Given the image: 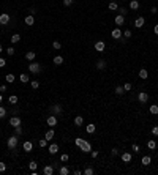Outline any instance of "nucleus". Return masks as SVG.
<instances>
[{
    "mask_svg": "<svg viewBox=\"0 0 158 175\" xmlns=\"http://www.w3.org/2000/svg\"><path fill=\"white\" fill-rule=\"evenodd\" d=\"M17 142H19V136L13 134V136H10V137L6 139V147H8L11 151H14V150L17 148Z\"/></svg>",
    "mask_w": 158,
    "mask_h": 175,
    "instance_id": "obj_2",
    "label": "nucleus"
},
{
    "mask_svg": "<svg viewBox=\"0 0 158 175\" xmlns=\"http://www.w3.org/2000/svg\"><path fill=\"white\" fill-rule=\"evenodd\" d=\"M62 63H63V57H62V55H55V57H54V65H55V66H60Z\"/></svg>",
    "mask_w": 158,
    "mask_h": 175,
    "instance_id": "obj_19",
    "label": "nucleus"
},
{
    "mask_svg": "<svg viewBox=\"0 0 158 175\" xmlns=\"http://www.w3.org/2000/svg\"><path fill=\"white\" fill-rule=\"evenodd\" d=\"M111 2H115V0H111Z\"/></svg>",
    "mask_w": 158,
    "mask_h": 175,
    "instance_id": "obj_63",
    "label": "nucleus"
},
{
    "mask_svg": "<svg viewBox=\"0 0 158 175\" xmlns=\"http://www.w3.org/2000/svg\"><path fill=\"white\" fill-rule=\"evenodd\" d=\"M150 11H152V13H153V14H155V13H156V11H158V10H156V6H152V10H150Z\"/></svg>",
    "mask_w": 158,
    "mask_h": 175,
    "instance_id": "obj_59",
    "label": "nucleus"
},
{
    "mask_svg": "<svg viewBox=\"0 0 158 175\" xmlns=\"http://www.w3.org/2000/svg\"><path fill=\"white\" fill-rule=\"evenodd\" d=\"M46 123H48V126H55L57 125V115H49L48 118H46Z\"/></svg>",
    "mask_w": 158,
    "mask_h": 175,
    "instance_id": "obj_7",
    "label": "nucleus"
},
{
    "mask_svg": "<svg viewBox=\"0 0 158 175\" xmlns=\"http://www.w3.org/2000/svg\"><path fill=\"white\" fill-rule=\"evenodd\" d=\"M48 150H49L51 155H57V153H58V145H57V144H51Z\"/></svg>",
    "mask_w": 158,
    "mask_h": 175,
    "instance_id": "obj_18",
    "label": "nucleus"
},
{
    "mask_svg": "<svg viewBox=\"0 0 158 175\" xmlns=\"http://www.w3.org/2000/svg\"><path fill=\"white\" fill-rule=\"evenodd\" d=\"M137 101H139L141 104H144V103H147V101H149V95H147L146 92H141L139 95H137Z\"/></svg>",
    "mask_w": 158,
    "mask_h": 175,
    "instance_id": "obj_9",
    "label": "nucleus"
},
{
    "mask_svg": "<svg viewBox=\"0 0 158 175\" xmlns=\"http://www.w3.org/2000/svg\"><path fill=\"white\" fill-rule=\"evenodd\" d=\"M10 14L8 13H2V14H0V24H2V25H6L8 22H10Z\"/></svg>",
    "mask_w": 158,
    "mask_h": 175,
    "instance_id": "obj_6",
    "label": "nucleus"
},
{
    "mask_svg": "<svg viewBox=\"0 0 158 175\" xmlns=\"http://www.w3.org/2000/svg\"><path fill=\"white\" fill-rule=\"evenodd\" d=\"M21 123H22V122H21V118H19L17 115H13L11 118H10V125H11L13 128H16V126H21Z\"/></svg>",
    "mask_w": 158,
    "mask_h": 175,
    "instance_id": "obj_5",
    "label": "nucleus"
},
{
    "mask_svg": "<svg viewBox=\"0 0 158 175\" xmlns=\"http://www.w3.org/2000/svg\"><path fill=\"white\" fill-rule=\"evenodd\" d=\"M96 68H98V69H104V68H106V62L103 60V58L96 60Z\"/></svg>",
    "mask_w": 158,
    "mask_h": 175,
    "instance_id": "obj_23",
    "label": "nucleus"
},
{
    "mask_svg": "<svg viewBox=\"0 0 158 175\" xmlns=\"http://www.w3.org/2000/svg\"><path fill=\"white\" fill-rule=\"evenodd\" d=\"M123 93H125V88H123V85H117V87H115V95L122 96Z\"/></svg>",
    "mask_w": 158,
    "mask_h": 175,
    "instance_id": "obj_26",
    "label": "nucleus"
},
{
    "mask_svg": "<svg viewBox=\"0 0 158 175\" xmlns=\"http://www.w3.org/2000/svg\"><path fill=\"white\" fill-rule=\"evenodd\" d=\"M36 167H38V163L36 161H30L29 163V169L30 170H36Z\"/></svg>",
    "mask_w": 158,
    "mask_h": 175,
    "instance_id": "obj_36",
    "label": "nucleus"
},
{
    "mask_svg": "<svg viewBox=\"0 0 158 175\" xmlns=\"http://www.w3.org/2000/svg\"><path fill=\"white\" fill-rule=\"evenodd\" d=\"M95 129H96V126H95L93 123H90V125H87V128H85V131H87L89 134H93V132H95Z\"/></svg>",
    "mask_w": 158,
    "mask_h": 175,
    "instance_id": "obj_30",
    "label": "nucleus"
},
{
    "mask_svg": "<svg viewBox=\"0 0 158 175\" xmlns=\"http://www.w3.org/2000/svg\"><path fill=\"white\" fill-rule=\"evenodd\" d=\"M152 134L155 136V137H158V126H153L152 128Z\"/></svg>",
    "mask_w": 158,
    "mask_h": 175,
    "instance_id": "obj_48",
    "label": "nucleus"
},
{
    "mask_svg": "<svg viewBox=\"0 0 158 175\" xmlns=\"http://www.w3.org/2000/svg\"><path fill=\"white\" fill-rule=\"evenodd\" d=\"M24 22H25V25H29V27H30V25H33V24H35V17H33L32 14H27V16H25V19H24Z\"/></svg>",
    "mask_w": 158,
    "mask_h": 175,
    "instance_id": "obj_16",
    "label": "nucleus"
},
{
    "mask_svg": "<svg viewBox=\"0 0 158 175\" xmlns=\"http://www.w3.org/2000/svg\"><path fill=\"white\" fill-rule=\"evenodd\" d=\"M38 145H40V148H44V147H48V141L46 139H40Z\"/></svg>",
    "mask_w": 158,
    "mask_h": 175,
    "instance_id": "obj_40",
    "label": "nucleus"
},
{
    "mask_svg": "<svg viewBox=\"0 0 158 175\" xmlns=\"http://www.w3.org/2000/svg\"><path fill=\"white\" fill-rule=\"evenodd\" d=\"M123 36H125V38H131V32H130V30H125V32H123Z\"/></svg>",
    "mask_w": 158,
    "mask_h": 175,
    "instance_id": "obj_54",
    "label": "nucleus"
},
{
    "mask_svg": "<svg viewBox=\"0 0 158 175\" xmlns=\"http://www.w3.org/2000/svg\"><path fill=\"white\" fill-rule=\"evenodd\" d=\"M114 22L117 24V27H118V25H123V22H125V16L117 14V16H115V19H114Z\"/></svg>",
    "mask_w": 158,
    "mask_h": 175,
    "instance_id": "obj_15",
    "label": "nucleus"
},
{
    "mask_svg": "<svg viewBox=\"0 0 158 175\" xmlns=\"http://www.w3.org/2000/svg\"><path fill=\"white\" fill-rule=\"evenodd\" d=\"M123 88H125V92H130V90H131V84H130V82H127V84L123 85Z\"/></svg>",
    "mask_w": 158,
    "mask_h": 175,
    "instance_id": "obj_51",
    "label": "nucleus"
},
{
    "mask_svg": "<svg viewBox=\"0 0 158 175\" xmlns=\"http://www.w3.org/2000/svg\"><path fill=\"white\" fill-rule=\"evenodd\" d=\"M131 159H133V155H131L130 151H123V153H122V161H123V163H130Z\"/></svg>",
    "mask_w": 158,
    "mask_h": 175,
    "instance_id": "obj_12",
    "label": "nucleus"
},
{
    "mask_svg": "<svg viewBox=\"0 0 158 175\" xmlns=\"http://www.w3.org/2000/svg\"><path fill=\"white\" fill-rule=\"evenodd\" d=\"M17 101H19V100H17V96H16V95H11V96H10V98H8V103H10L11 106H14V104H17Z\"/></svg>",
    "mask_w": 158,
    "mask_h": 175,
    "instance_id": "obj_28",
    "label": "nucleus"
},
{
    "mask_svg": "<svg viewBox=\"0 0 158 175\" xmlns=\"http://www.w3.org/2000/svg\"><path fill=\"white\" fill-rule=\"evenodd\" d=\"M153 32H155V35H158V24H156V25L153 27Z\"/></svg>",
    "mask_w": 158,
    "mask_h": 175,
    "instance_id": "obj_58",
    "label": "nucleus"
},
{
    "mask_svg": "<svg viewBox=\"0 0 158 175\" xmlns=\"http://www.w3.org/2000/svg\"><path fill=\"white\" fill-rule=\"evenodd\" d=\"M152 163V158L149 156V155H146V156H142V166H149Z\"/></svg>",
    "mask_w": 158,
    "mask_h": 175,
    "instance_id": "obj_29",
    "label": "nucleus"
},
{
    "mask_svg": "<svg viewBox=\"0 0 158 175\" xmlns=\"http://www.w3.org/2000/svg\"><path fill=\"white\" fill-rule=\"evenodd\" d=\"M117 11H118V14H122V16H127V14H128V10H127V8H123V6H118V10H117Z\"/></svg>",
    "mask_w": 158,
    "mask_h": 175,
    "instance_id": "obj_38",
    "label": "nucleus"
},
{
    "mask_svg": "<svg viewBox=\"0 0 158 175\" xmlns=\"http://www.w3.org/2000/svg\"><path fill=\"white\" fill-rule=\"evenodd\" d=\"M22 148H24V151H27V153H30V151L33 150V144H32L30 141H25V142L22 144Z\"/></svg>",
    "mask_w": 158,
    "mask_h": 175,
    "instance_id": "obj_13",
    "label": "nucleus"
},
{
    "mask_svg": "<svg viewBox=\"0 0 158 175\" xmlns=\"http://www.w3.org/2000/svg\"><path fill=\"white\" fill-rule=\"evenodd\" d=\"M52 47L58 51V49H60V47H62V44H60V43H58V41H54V43H52Z\"/></svg>",
    "mask_w": 158,
    "mask_h": 175,
    "instance_id": "obj_45",
    "label": "nucleus"
},
{
    "mask_svg": "<svg viewBox=\"0 0 158 175\" xmlns=\"http://www.w3.org/2000/svg\"><path fill=\"white\" fill-rule=\"evenodd\" d=\"M147 147H149V150H155V148H156V141L150 139V141L147 142Z\"/></svg>",
    "mask_w": 158,
    "mask_h": 175,
    "instance_id": "obj_31",
    "label": "nucleus"
},
{
    "mask_svg": "<svg viewBox=\"0 0 158 175\" xmlns=\"http://www.w3.org/2000/svg\"><path fill=\"white\" fill-rule=\"evenodd\" d=\"M139 77H141V79H147V77H149V73H147L146 68H142V69L139 71Z\"/></svg>",
    "mask_w": 158,
    "mask_h": 175,
    "instance_id": "obj_32",
    "label": "nucleus"
},
{
    "mask_svg": "<svg viewBox=\"0 0 158 175\" xmlns=\"http://www.w3.org/2000/svg\"><path fill=\"white\" fill-rule=\"evenodd\" d=\"M104 47H106V44H104V41H96L95 43V51L96 52H104Z\"/></svg>",
    "mask_w": 158,
    "mask_h": 175,
    "instance_id": "obj_11",
    "label": "nucleus"
},
{
    "mask_svg": "<svg viewBox=\"0 0 158 175\" xmlns=\"http://www.w3.org/2000/svg\"><path fill=\"white\" fill-rule=\"evenodd\" d=\"M49 110H51L52 115H62V114H63V107H62V104H58V103L52 104V106L49 107Z\"/></svg>",
    "mask_w": 158,
    "mask_h": 175,
    "instance_id": "obj_4",
    "label": "nucleus"
},
{
    "mask_svg": "<svg viewBox=\"0 0 158 175\" xmlns=\"http://www.w3.org/2000/svg\"><path fill=\"white\" fill-rule=\"evenodd\" d=\"M5 170H6V164L0 163V172H5Z\"/></svg>",
    "mask_w": 158,
    "mask_h": 175,
    "instance_id": "obj_55",
    "label": "nucleus"
},
{
    "mask_svg": "<svg viewBox=\"0 0 158 175\" xmlns=\"http://www.w3.org/2000/svg\"><path fill=\"white\" fill-rule=\"evenodd\" d=\"M54 166H51V164H48V166H44V169H43V173L44 175H54Z\"/></svg>",
    "mask_w": 158,
    "mask_h": 175,
    "instance_id": "obj_14",
    "label": "nucleus"
},
{
    "mask_svg": "<svg viewBox=\"0 0 158 175\" xmlns=\"http://www.w3.org/2000/svg\"><path fill=\"white\" fill-rule=\"evenodd\" d=\"M74 125H76V126H82V125H84V118H82L81 115L74 117Z\"/></svg>",
    "mask_w": 158,
    "mask_h": 175,
    "instance_id": "obj_22",
    "label": "nucleus"
},
{
    "mask_svg": "<svg viewBox=\"0 0 158 175\" xmlns=\"http://www.w3.org/2000/svg\"><path fill=\"white\" fill-rule=\"evenodd\" d=\"M21 41V35L19 33H14L13 36H11V44H16V43H19Z\"/></svg>",
    "mask_w": 158,
    "mask_h": 175,
    "instance_id": "obj_24",
    "label": "nucleus"
},
{
    "mask_svg": "<svg viewBox=\"0 0 158 175\" xmlns=\"http://www.w3.org/2000/svg\"><path fill=\"white\" fill-rule=\"evenodd\" d=\"M30 87H32L33 90H36V88L40 87V82H38V81H32V82H30Z\"/></svg>",
    "mask_w": 158,
    "mask_h": 175,
    "instance_id": "obj_43",
    "label": "nucleus"
},
{
    "mask_svg": "<svg viewBox=\"0 0 158 175\" xmlns=\"http://www.w3.org/2000/svg\"><path fill=\"white\" fill-rule=\"evenodd\" d=\"M122 2H127V0H122Z\"/></svg>",
    "mask_w": 158,
    "mask_h": 175,
    "instance_id": "obj_62",
    "label": "nucleus"
},
{
    "mask_svg": "<svg viewBox=\"0 0 158 175\" xmlns=\"http://www.w3.org/2000/svg\"><path fill=\"white\" fill-rule=\"evenodd\" d=\"M131 150H133L134 153H139L141 148H139V145H137V144H133V145H131Z\"/></svg>",
    "mask_w": 158,
    "mask_h": 175,
    "instance_id": "obj_44",
    "label": "nucleus"
},
{
    "mask_svg": "<svg viewBox=\"0 0 158 175\" xmlns=\"http://www.w3.org/2000/svg\"><path fill=\"white\" fill-rule=\"evenodd\" d=\"M54 129H48L46 131V134H44V139L48 141V142H51V141H54Z\"/></svg>",
    "mask_w": 158,
    "mask_h": 175,
    "instance_id": "obj_17",
    "label": "nucleus"
},
{
    "mask_svg": "<svg viewBox=\"0 0 158 175\" xmlns=\"http://www.w3.org/2000/svg\"><path fill=\"white\" fill-rule=\"evenodd\" d=\"M35 13H36V8H35V6H32V8H29V14H32V16H33Z\"/></svg>",
    "mask_w": 158,
    "mask_h": 175,
    "instance_id": "obj_53",
    "label": "nucleus"
},
{
    "mask_svg": "<svg viewBox=\"0 0 158 175\" xmlns=\"http://www.w3.org/2000/svg\"><path fill=\"white\" fill-rule=\"evenodd\" d=\"M58 173H60V175H68V173H70L68 166H62L60 169H58Z\"/></svg>",
    "mask_w": 158,
    "mask_h": 175,
    "instance_id": "obj_25",
    "label": "nucleus"
},
{
    "mask_svg": "<svg viewBox=\"0 0 158 175\" xmlns=\"http://www.w3.org/2000/svg\"><path fill=\"white\" fill-rule=\"evenodd\" d=\"M6 54H8V55H14V47H13V46H10V47L6 49Z\"/></svg>",
    "mask_w": 158,
    "mask_h": 175,
    "instance_id": "obj_46",
    "label": "nucleus"
},
{
    "mask_svg": "<svg viewBox=\"0 0 158 175\" xmlns=\"http://www.w3.org/2000/svg\"><path fill=\"white\" fill-rule=\"evenodd\" d=\"M29 73H32V74H40V73H41V63L30 62V63H29Z\"/></svg>",
    "mask_w": 158,
    "mask_h": 175,
    "instance_id": "obj_3",
    "label": "nucleus"
},
{
    "mask_svg": "<svg viewBox=\"0 0 158 175\" xmlns=\"http://www.w3.org/2000/svg\"><path fill=\"white\" fill-rule=\"evenodd\" d=\"M2 52H3V46H2V44H0V54H2Z\"/></svg>",
    "mask_w": 158,
    "mask_h": 175,
    "instance_id": "obj_61",
    "label": "nucleus"
},
{
    "mask_svg": "<svg viewBox=\"0 0 158 175\" xmlns=\"http://www.w3.org/2000/svg\"><path fill=\"white\" fill-rule=\"evenodd\" d=\"M90 153H92V158H98V151H93V150H92Z\"/></svg>",
    "mask_w": 158,
    "mask_h": 175,
    "instance_id": "obj_56",
    "label": "nucleus"
},
{
    "mask_svg": "<svg viewBox=\"0 0 158 175\" xmlns=\"http://www.w3.org/2000/svg\"><path fill=\"white\" fill-rule=\"evenodd\" d=\"M117 153H118V150H117V148L114 147V148L111 150V156H117Z\"/></svg>",
    "mask_w": 158,
    "mask_h": 175,
    "instance_id": "obj_52",
    "label": "nucleus"
},
{
    "mask_svg": "<svg viewBox=\"0 0 158 175\" xmlns=\"http://www.w3.org/2000/svg\"><path fill=\"white\" fill-rule=\"evenodd\" d=\"M5 79H6V82H8V84H13L16 77H14V74H11V73H10V74H6V76H5Z\"/></svg>",
    "mask_w": 158,
    "mask_h": 175,
    "instance_id": "obj_34",
    "label": "nucleus"
},
{
    "mask_svg": "<svg viewBox=\"0 0 158 175\" xmlns=\"http://www.w3.org/2000/svg\"><path fill=\"white\" fill-rule=\"evenodd\" d=\"M68 159H70V155H68V153H63L62 156H60V161H62V163H67Z\"/></svg>",
    "mask_w": 158,
    "mask_h": 175,
    "instance_id": "obj_42",
    "label": "nucleus"
},
{
    "mask_svg": "<svg viewBox=\"0 0 158 175\" xmlns=\"http://www.w3.org/2000/svg\"><path fill=\"white\" fill-rule=\"evenodd\" d=\"M6 90H8V87H6L5 84H2V85H0V93H2V95H3V93H5Z\"/></svg>",
    "mask_w": 158,
    "mask_h": 175,
    "instance_id": "obj_47",
    "label": "nucleus"
},
{
    "mask_svg": "<svg viewBox=\"0 0 158 175\" xmlns=\"http://www.w3.org/2000/svg\"><path fill=\"white\" fill-rule=\"evenodd\" d=\"M144 24H146V19H144L142 16H141V17H136V21H134V27H136V29H142Z\"/></svg>",
    "mask_w": 158,
    "mask_h": 175,
    "instance_id": "obj_10",
    "label": "nucleus"
},
{
    "mask_svg": "<svg viewBox=\"0 0 158 175\" xmlns=\"http://www.w3.org/2000/svg\"><path fill=\"white\" fill-rule=\"evenodd\" d=\"M19 79H21V82H22V84H27V82H29V74L22 73L21 76H19Z\"/></svg>",
    "mask_w": 158,
    "mask_h": 175,
    "instance_id": "obj_33",
    "label": "nucleus"
},
{
    "mask_svg": "<svg viewBox=\"0 0 158 175\" xmlns=\"http://www.w3.org/2000/svg\"><path fill=\"white\" fill-rule=\"evenodd\" d=\"M22 132H24V131H22L21 126H16V128H14V134H16V136H22Z\"/></svg>",
    "mask_w": 158,
    "mask_h": 175,
    "instance_id": "obj_41",
    "label": "nucleus"
},
{
    "mask_svg": "<svg viewBox=\"0 0 158 175\" xmlns=\"http://www.w3.org/2000/svg\"><path fill=\"white\" fill-rule=\"evenodd\" d=\"M150 114H153V115H158V106L156 104H153V106H150Z\"/></svg>",
    "mask_w": 158,
    "mask_h": 175,
    "instance_id": "obj_37",
    "label": "nucleus"
},
{
    "mask_svg": "<svg viewBox=\"0 0 158 175\" xmlns=\"http://www.w3.org/2000/svg\"><path fill=\"white\" fill-rule=\"evenodd\" d=\"M111 35H112V38H115V40H122V36H123V33H122V30L120 29H114L112 32H111Z\"/></svg>",
    "mask_w": 158,
    "mask_h": 175,
    "instance_id": "obj_8",
    "label": "nucleus"
},
{
    "mask_svg": "<svg viewBox=\"0 0 158 175\" xmlns=\"http://www.w3.org/2000/svg\"><path fill=\"white\" fill-rule=\"evenodd\" d=\"M137 8H139V2H137V0H130V10L136 11Z\"/></svg>",
    "mask_w": 158,
    "mask_h": 175,
    "instance_id": "obj_21",
    "label": "nucleus"
},
{
    "mask_svg": "<svg viewBox=\"0 0 158 175\" xmlns=\"http://www.w3.org/2000/svg\"><path fill=\"white\" fill-rule=\"evenodd\" d=\"M5 115H6V109H5L3 106H0V120L5 118Z\"/></svg>",
    "mask_w": 158,
    "mask_h": 175,
    "instance_id": "obj_39",
    "label": "nucleus"
},
{
    "mask_svg": "<svg viewBox=\"0 0 158 175\" xmlns=\"http://www.w3.org/2000/svg\"><path fill=\"white\" fill-rule=\"evenodd\" d=\"M73 173H74V175H81V173H82V172H81V170H79V169H76V170H74V172H73Z\"/></svg>",
    "mask_w": 158,
    "mask_h": 175,
    "instance_id": "obj_57",
    "label": "nucleus"
},
{
    "mask_svg": "<svg viewBox=\"0 0 158 175\" xmlns=\"http://www.w3.org/2000/svg\"><path fill=\"white\" fill-rule=\"evenodd\" d=\"M2 101H3V95H2V93H0V103H2Z\"/></svg>",
    "mask_w": 158,
    "mask_h": 175,
    "instance_id": "obj_60",
    "label": "nucleus"
},
{
    "mask_svg": "<svg viewBox=\"0 0 158 175\" xmlns=\"http://www.w3.org/2000/svg\"><path fill=\"white\" fill-rule=\"evenodd\" d=\"M108 8H109L111 11H117V10H118V5H117V2H111V3L108 5Z\"/></svg>",
    "mask_w": 158,
    "mask_h": 175,
    "instance_id": "obj_35",
    "label": "nucleus"
},
{
    "mask_svg": "<svg viewBox=\"0 0 158 175\" xmlns=\"http://www.w3.org/2000/svg\"><path fill=\"white\" fill-rule=\"evenodd\" d=\"M74 144L79 147V150L84 151V153H90V151H92V145H90L85 139H82V137H76V139H74Z\"/></svg>",
    "mask_w": 158,
    "mask_h": 175,
    "instance_id": "obj_1",
    "label": "nucleus"
},
{
    "mask_svg": "<svg viewBox=\"0 0 158 175\" xmlns=\"http://www.w3.org/2000/svg\"><path fill=\"white\" fill-rule=\"evenodd\" d=\"M6 66V60L5 58H0V68H5Z\"/></svg>",
    "mask_w": 158,
    "mask_h": 175,
    "instance_id": "obj_50",
    "label": "nucleus"
},
{
    "mask_svg": "<svg viewBox=\"0 0 158 175\" xmlns=\"http://www.w3.org/2000/svg\"><path fill=\"white\" fill-rule=\"evenodd\" d=\"M82 173H84V175H93V173H95V170H93V167H92V166H87V167L84 169V172H82Z\"/></svg>",
    "mask_w": 158,
    "mask_h": 175,
    "instance_id": "obj_27",
    "label": "nucleus"
},
{
    "mask_svg": "<svg viewBox=\"0 0 158 175\" xmlns=\"http://www.w3.org/2000/svg\"><path fill=\"white\" fill-rule=\"evenodd\" d=\"M35 57H36V54L33 52V51H29V52H25V58L29 62H33L35 60Z\"/></svg>",
    "mask_w": 158,
    "mask_h": 175,
    "instance_id": "obj_20",
    "label": "nucleus"
},
{
    "mask_svg": "<svg viewBox=\"0 0 158 175\" xmlns=\"http://www.w3.org/2000/svg\"><path fill=\"white\" fill-rule=\"evenodd\" d=\"M73 2H74V0H63V5H65V6H71Z\"/></svg>",
    "mask_w": 158,
    "mask_h": 175,
    "instance_id": "obj_49",
    "label": "nucleus"
}]
</instances>
